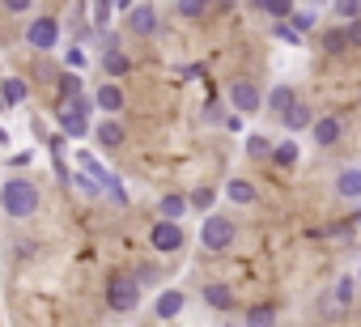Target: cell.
<instances>
[{
  "mask_svg": "<svg viewBox=\"0 0 361 327\" xmlns=\"http://www.w3.org/2000/svg\"><path fill=\"white\" fill-rule=\"evenodd\" d=\"M213 200H217L213 187H196V192L188 196V204H196V209H213Z\"/></svg>",
  "mask_w": 361,
  "mask_h": 327,
  "instance_id": "obj_32",
  "label": "cell"
},
{
  "mask_svg": "<svg viewBox=\"0 0 361 327\" xmlns=\"http://www.w3.org/2000/svg\"><path fill=\"white\" fill-rule=\"evenodd\" d=\"M115 5H119V13H132V5H136V0H115Z\"/></svg>",
  "mask_w": 361,
  "mask_h": 327,
  "instance_id": "obj_36",
  "label": "cell"
},
{
  "mask_svg": "<svg viewBox=\"0 0 361 327\" xmlns=\"http://www.w3.org/2000/svg\"><path fill=\"white\" fill-rule=\"evenodd\" d=\"M272 323H276V306L272 302H255L247 310V327H272Z\"/></svg>",
  "mask_w": 361,
  "mask_h": 327,
  "instance_id": "obj_19",
  "label": "cell"
},
{
  "mask_svg": "<svg viewBox=\"0 0 361 327\" xmlns=\"http://www.w3.org/2000/svg\"><path fill=\"white\" fill-rule=\"evenodd\" d=\"M0 5H5L9 13H18V18H22V13H30V9H35V0H0Z\"/></svg>",
  "mask_w": 361,
  "mask_h": 327,
  "instance_id": "obj_33",
  "label": "cell"
},
{
  "mask_svg": "<svg viewBox=\"0 0 361 327\" xmlns=\"http://www.w3.org/2000/svg\"><path fill=\"white\" fill-rule=\"evenodd\" d=\"M157 213H161V221H178V217L188 213V200L183 196H161L157 200Z\"/></svg>",
  "mask_w": 361,
  "mask_h": 327,
  "instance_id": "obj_21",
  "label": "cell"
},
{
  "mask_svg": "<svg viewBox=\"0 0 361 327\" xmlns=\"http://www.w3.org/2000/svg\"><path fill=\"white\" fill-rule=\"evenodd\" d=\"M26 43H30L35 51H56V43H60V22H56V18H35V22L26 26Z\"/></svg>",
  "mask_w": 361,
  "mask_h": 327,
  "instance_id": "obj_6",
  "label": "cell"
},
{
  "mask_svg": "<svg viewBox=\"0 0 361 327\" xmlns=\"http://www.w3.org/2000/svg\"><path fill=\"white\" fill-rule=\"evenodd\" d=\"M0 209H5L9 217H35L39 213V187L30 179H9L5 187H0Z\"/></svg>",
  "mask_w": 361,
  "mask_h": 327,
  "instance_id": "obj_1",
  "label": "cell"
},
{
  "mask_svg": "<svg viewBox=\"0 0 361 327\" xmlns=\"http://www.w3.org/2000/svg\"><path fill=\"white\" fill-rule=\"evenodd\" d=\"M94 136H98V144H102V149H119V144L128 140V132H123V123H119V119H102V123L94 128Z\"/></svg>",
  "mask_w": 361,
  "mask_h": 327,
  "instance_id": "obj_13",
  "label": "cell"
},
{
  "mask_svg": "<svg viewBox=\"0 0 361 327\" xmlns=\"http://www.w3.org/2000/svg\"><path fill=\"white\" fill-rule=\"evenodd\" d=\"M247 153L264 161V157H272V140H268V136H251V140H247Z\"/></svg>",
  "mask_w": 361,
  "mask_h": 327,
  "instance_id": "obj_30",
  "label": "cell"
},
{
  "mask_svg": "<svg viewBox=\"0 0 361 327\" xmlns=\"http://www.w3.org/2000/svg\"><path fill=\"white\" fill-rule=\"evenodd\" d=\"M234 238H238V226H234L230 217L209 213V217L200 221V247H204V251L221 255V251H230V247H234Z\"/></svg>",
  "mask_w": 361,
  "mask_h": 327,
  "instance_id": "obj_2",
  "label": "cell"
},
{
  "mask_svg": "<svg viewBox=\"0 0 361 327\" xmlns=\"http://www.w3.org/2000/svg\"><path fill=\"white\" fill-rule=\"evenodd\" d=\"M340 132H344V119H340V115H323V119L310 123V136H314L319 149H331V144L340 140Z\"/></svg>",
  "mask_w": 361,
  "mask_h": 327,
  "instance_id": "obj_10",
  "label": "cell"
},
{
  "mask_svg": "<svg viewBox=\"0 0 361 327\" xmlns=\"http://www.w3.org/2000/svg\"><path fill=\"white\" fill-rule=\"evenodd\" d=\"M140 280L136 276H128V272H115L111 280H106V306L115 310V314H128V310H136L140 306Z\"/></svg>",
  "mask_w": 361,
  "mask_h": 327,
  "instance_id": "obj_3",
  "label": "cell"
},
{
  "mask_svg": "<svg viewBox=\"0 0 361 327\" xmlns=\"http://www.w3.org/2000/svg\"><path fill=\"white\" fill-rule=\"evenodd\" d=\"M281 123H285L289 132H302V128H310V123H314V115H310V106H306V102H293V106L281 115Z\"/></svg>",
  "mask_w": 361,
  "mask_h": 327,
  "instance_id": "obj_15",
  "label": "cell"
},
{
  "mask_svg": "<svg viewBox=\"0 0 361 327\" xmlns=\"http://www.w3.org/2000/svg\"><path fill=\"white\" fill-rule=\"evenodd\" d=\"M230 327H238V323H230ZM243 327H247V323H243Z\"/></svg>",
  "mask_w": 361,
  "mask_h": 327,
  "instance_id": "obj_38",
  "label": "cell"
},
{
  "mask_svg": "<svg viewBox=\"0 0 361 327\" xmlns=\"http://www.w3.org/2000/svg\"><path fill=\"white\" fill-rule=\"evenodd\" d=\"M344 35H348V47H361V18L357 22H344Z\"/></svg>",
  "mask_w": 361,
  "mask_h": 327,
  "instance_id": "obj_34",
  "label": "cell"
},
{
  "mask_svg": "<svg viewBox=\"0 0 361 327\" xmlns=\"http://www.w3.org/2000/svg\"><path fill=\"white\" fill-rule=\"evenodd\" d=\"M230 106H234L238 115H251V111H259V106H264V94H259V85H251V81H234V85H230Z\"/></svg>",
  "mask_w": 361,
  "mask_h": 327,
  "instance_id": "obj_8",
  "label": "cell"
},
{
  "mask_svg": "<svg viewBox=\"0 0 361 327\" xmlns=\"http://www.w3.org/2000/svg\"><path fill=\"white\" fill-rule=\"evenodd\" d=\"M60 98L68 102V98H81V77L77 73H64L60 77Z\"/></svg>",
  "mask_w": 361,
  "mask_h": 327,
  "instance_id": "obj_28",
  "label": "cell"
},
{
  "mask_svg": "<svg viewBox=\"0 0 361 327\" xmlns=\"http://www.w3.org/2000/svg\"><path fill=\"white\" fill-rule=\"evenodd\" d=\"M0 94H5V102H9V106H18V102H26V94H30V90H26V81H22V77H5V81H0Z\"/></svg>",
  "mask_w": 361,
  "mask_h": 327,
  "instance_id": "obj_22",
  "label": "cell"
},
{
  "mask_svg": "<svg viewBox=\"0 0 361 327\" xmlns=\"http://www.w3.org/2000/svg\"><path fill=\"white\" fill-rule=\"evenodd\" d=\"M102 73L106 77H128L132 73V60L123 51H102Z\"/></svg>",
  "mask_w": 361,
  "mask_h": 327,
  "instance_id": "obj_17",
  "label": "cell"
},
{
  "mask_svg": "<svg viewBox=\"0 0 361 327\" xmlns=\"http://www.w3.org/2000/svg\"><path fill=\"white\" fill-rule=\"evenodd\" d=\"M289 22H293V30H298V35L314 30V13H310V9H293V13H289Z\"/></svg>",
  "mask_w": 361,
  "mask_h": 327,
  "instance_id": "obj_29",
  "label": "cell"
},
{
  "mask_svg": "<svg viewBox=\"0 0 361 327\" xmlns=\"http://www.w3.org/2000/svg\"><path fill=\"white\" fill-rule=\"evenodd\" d=\"M272 161H276V166H293V161H298V144H293V140L272 144Z\"/></svg>",
  "mask_w": 361,
  "mask_h": 327,
  "instance_id": "obj_26",
  "label": "cell"
},
{
  "mask_svg": "<svg viewBox=\"0 0 361 327\" xmlns=\"http://www.w3.org/2000/svg\"><path fill=\"white\" fill-rule=\"evenodd\" d=\"M111 9H115L111 0H94V26H98V30H106V26H111Z\"/></svg>",
  "mask_w": 361,
  "mask_h": 327,
  "instance_id": "obj_31",
  "label": "cell"
},
{
  "mask_svg": "<svg viewBox=\"0 0 361 327\" xmlns=\"http://www.w3.org/2000/svg\"><path fill=\"white\" fill-rule=\"evenodd\" d=\"M149 242H153V251L170 255V251L183 247V226H178V221H157V226L149 230Z\"/></svg>",
  "mask_w": 361,
  "mask_h": 327,
  "instance_id": "obj_7",
  "label": "cell"
},
{
  "mask_svg": "<svg viewBox=\"0 0 361 327\" xmlns=\"http://www.w3.org/2000/svg\"><path fill=\"white\" fill-rule=\"evenodd\" d=\"M226 196H230L234 204H255V187H251L247 179H230V183H226Z\"/></svg>",
  "mask_w": 361,
  "mask_h": 327,
  "instance_id": "obj_24",
  "label": "cell"
},
{
  "mask_svg": "<svg viewBox=\"0 0 361 327\" xmlns=\"http://www.w3.org/2000/svg\"><path fill=\"white\" fill-rule=\"evenodd\" d=\"M353 297H357V280H353V276H340V280L323 293V314H327V319L344 314V310L353 306Z\"/></svg>",
  "mask_w": 361,
  "mask_h": 327,
  "instance_id": "obj_5",
  "label": "cell"
},
{
  "mask_svg": "<svg viewBox=\"0 0 361 327\" xmlns=\"http://www.w3.org/2000/svg\"><path fill=\"white\" fill-rule=\"evenodd\" d=\"M128 30H132L136 39L157 35V9H153V5H132V13H128Z\"/></svg>",
  "mask_w": 361,
  "mask_h": 327,
  "instance_id": "obj_9",
  "label": "cell"
},
{
  "mask_svg": "<svg viewBox=\"0 0 361 327\" xmlns=\"http://www.w3.org/2000/svg\"><path fill=\"white\" fill-rule=\"evenodd\" d=\"M293 102H298V90H293V85H272V94L264 98V106L272 111V119H281Z\"/></svg>",
  "mask_w": 361,
  "mask_h": 327,
  "instance_id": "obj_11",
  "label": "cell"
},
{
  "mask_svg": "<svg viewBox=\"0 0 361 327\" xmlns=\"http://www.w3.org/2000/svg\"><path fill=\"white\" fill-rule=\"evenodd\" d=\"M209 5H213V0H178V18H188V22H200L204 13H209Z\"/></svg>",
  "mask_w": 361,
  "mask_h": 327,
  "instance_id": "obj_25",
  "label": "cell"
},
{
  "mask_svg": "<svg viewBox=\"0 0 361 327\" xmlns=\"http://www.w3.org/2000/svg\"><path fill=\"white\" fill-rule=\"evenodd\" d=\"M323 51H331V56H344V51H353V47H348V35H344V26H331V30L323 35Z\"/></svg>",
  "mask_w": 361,
  "mask_h": 327,
  "instance_id": "obj_23",
  "label": "cell"
},
{
  "mask_svg": "<svg viewBox=\"0 0 361 327\" xmlns=\"http://www.w3.org/2000/svg\"><path fill=\"white\" fill-rule=\"evenodd\" d=\"M0 144H9V136H5V128H0Z\"/></svg>",
  "mask_w": 361,
  "mask_h": 327,
  "instance_id": "obj_37",
  "label": "cell"
},
{
  "mask_svg": "<svg viewBox=\"0 0 361 327\" xmlns=\"http://www.w3.org/2000/svg\"><path fill=\"white\" fill-rule=\"evenodd\" d=\"M183 302H188V297L178 293V289H166V293L157 297V319H174L178 310H183Z\"/></svg>",
  "mask_w": 361,
  "mask_h": 327,
  "instance_id": "obj_20",
  "label": "cell"
},
{
  "mask_svg": "<svg viewBox=\"0 0 361 327\" xmlns=\"http://www.w3.org/2000/svg\"><path fill=\"white\" fill-rule=\"evenodd\" d=\"M94 102H98L106 115H115V111H123V90H119L115 81H102V85H98V94H94Z\"/></svg>",
  "mask_w": 361,
  "mask_h": 327,
  "instance_id": "obj_14",
  "label": "cell"
},
{
  "mask_svg": "<svg viewBox=\"0 0 361 327\" xmlns=\"http://www.w3.org/2000/svg\"><path fill=\"white\" fill-rule=\"evenodd\" d=\"M204 302H209L213 310H234V293H230V285H204Z\"/></svg>",
  "mask_w": 361,
  "mask_h": 327,
  "instance_id": "obj_18",
  "label": "cell"
},
{
  "mask_svg": "<svg viewBox=\"0 0 361 327\" xmlns=\"http://www.w3.org/2000/svg\"><path fill=\"white\" fill-rule=\"evenodd\" d=\"M77 187H81L85 196H102V187H98V183H94L90 175H77Z\"/></svg>",
  "mask_w": 361,
  "mask_h": 327,
  "instance_id": "obj_35",
  "label": "cell"
},
{
  "mask_svg": "<svg viewBox=\"0 0 361 327\" xmlns=\"http://www.w3.org/2000/svg\"><path fill=\"white\" fill-rule=\"evenodd\" d=\"M336 196L340 200H361V166H348L336 175Z\"/></svg>",
  "mask_w": 361,
  "mask_h": 327,
  "instance_id": "obj_12",
  "label": "cell"
},
{
  "mask_svg": "<svg viewBox=\"0 0 361 327\" xmlns=\"http://www.w3.org/2000/svg\"><path fill=\"white\" fill-rule=\"evenodd\" d=\"M251 5L264 18H276V22H289V13H293V0H251Z\"/></svg>",
  "mask_w": 361,
  "mask_h": 327,
  "instance_id": "obj_16",
  "label": "cell"
},
{
  "mask_svg": "<svg viewBox=\"0 0 361 327\" xmlns=\"http://www.w3.org/2000/svg\"><path fill=\"white\" fill-rule=\"evenodd\" d=\"M60 128L68 136H85L90 132V98H68L60 102Z\"/></svg>",
  "mask_w": 361,
  "mask_h": 327,
  "instance_id": "obj_4",
  "label": "cell"
},
{
  "mask_svg": "<svg viewBox=\"0 0 361 327\" xmlns=\"http://www.w3.org/2000/svg\"><path fill=\"white\" fill-rule=\"evenodd\" d=\"M331 9L340 22H357L361 18V0H331Z\"/></svg>",
  "mask_w": 361,
  "mask_h": 327,
  "instance_id": "obj_27",
  "label": "cell"
}]
</instances>
